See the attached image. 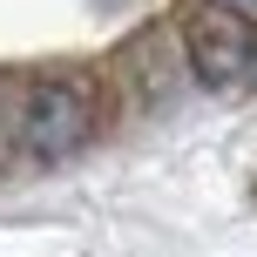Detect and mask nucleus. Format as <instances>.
<instances>
[{
	"label": "nucleus",
	"mask_w": 257,
	"mask_h": 257,
	"mask_svg": "<svg viewBox=\"0 0 257 257\" xmlns=\"http://www.w3.org/2000/svg\"><path fill=\"white\" fill-rule=\"evenodd\" d=\"M217 7H237V21H257V0H217Z\"/></svg>",
	"instance_id": "7ed1b4c3"
},
{
	"label": "nucleus",
	"mask_w": 257,
	"mask_h": 257,
	"mask_svg": "<svg viewBox=\"0 0 257 257\" xmlns=\"http://www.w3.org/2000/svg\"><path fill=\"white\" fill-rule=\"evenodd\" d=\"M190 54L203 68V81H244L257 75V41L237 14H196L190 21Z\"/></svg>",
	"instance_id": "f257e3e1"
},
{
	"label": "nucleus",
	"mask_w": 257,
	"mask_h": 257,
	"mask_svg": "<svg viewBox=\"0 0 257 257\" xmlns=\"http://www.w3.org/2000/svg\"><path fill=\"white\" fill-rule=\"evenodd\" d=\"M88 136V102H81L75 88H41L34 102H27V149H41V156H61V149H75V142Z\"/></svg>",
	"instance_id": "f03ea898"
}]
</instances>
